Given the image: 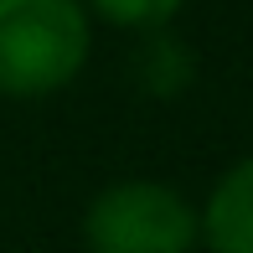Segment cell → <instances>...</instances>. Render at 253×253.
Masks as SVG:
<instances>
[{
	"label": "cell",
	"instance_id": "1",
	"mask_svg": "<svg viewBox=\"0 0 253 253\" xmlns=\"http://www.w3.org/2000/svg\"><path fill=\"white\" fill-rule=\"evenodd\" d=\"M83 0H0V98H52L88 67Z\"/></svg>",
	"mask_w": 253,
	"mask_h": 253
},
{
	"label": "cell",
	"instance_id": "3",
	"mask_svg": "<svg viewBox=\"0 0 253 253\" xmlns=\"http://www.w3.org/2000/svg\"><path fill=\"white\" fill-rule=\"evenodd\" d=\"M202 243L212 253H253V155L222 170L202 207Z\"/></svg>",
	"mask_w": 253,
	"mask_h": 253
},
{
	"label": "cell",
	"instance_id": "4",
	"mask_svg": "<svg viewBox=\"0 0 253 253\" xmlns=\"http://www.w3.org/2000/svg\"><path fill=\"white\" fill-rule=\"evenodd\" d=\"M186 0H83V10L103 16L109 26H124V31H155L166 26L170 16H181Z\"/></svg>",
	"mask_w": 253,
	"mask_h": 253
},
{
	"label": "cell",
	"instance_id": "2",
	"mask_svg": "<svg viewBox=\"0 0 253 253\" xmlns=\"http://www.w3.org/2000/svg\"><path fill=\"white\" fill-rule=\"evenodd\" d=\"M197 238V207L166 181H114L83 207L88 253H191Z\"/></svg>",
	"mask_w": 253,
	"mask_h": 253
}]
</instances>
